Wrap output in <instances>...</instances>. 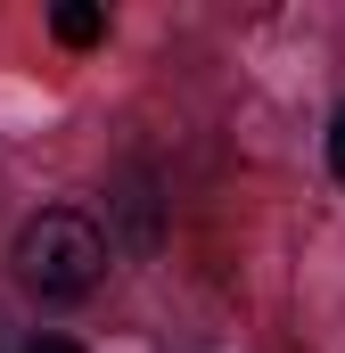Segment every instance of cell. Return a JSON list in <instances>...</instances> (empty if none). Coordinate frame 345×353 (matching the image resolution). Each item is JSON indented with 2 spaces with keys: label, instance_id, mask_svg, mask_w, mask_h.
Returning <instances> with one entry per match:
<instances>
[{
  "label": "cell",
  "instance_id": "cell-1",
  "mask_svg": "<svg viewBox=\"0 0 345 353\" xmlns=\"http://www.w3.org/2000/svg\"><path fill=\"white\" fill-rule=\"evenodd\" d=\"M8 271H17L33 296L75 304V296H90V288L107 279V239H99V222H90V214H75V205H50V214H33V222L17 230Z\"/></svg>",
  "mask_w": 345,
  "mask_h": 353
},
{
  "label": "cell",
  "instance_id": "cell-2",
  "mask_svg": "<svg viewBox=\"0 0 345 353\" xmlns=\"http://www.w3.org/2000/svg\"><path fill=\"white\" fill-rule=\"evenodd\" d=\"M50 33H58V41H66V50H90V41H99V33H107V17H99V8H90V0H66V8H58V17H50Z\"/></svg>",
  "mask_w": 345,
  "mask_h": 353
},
{
  "label": "cell",
  "instance_id": "cell-3",
  "mask_svg": "<svg viewBox=\"0 0 345 353\" xmlns=\"http://www.w3.org/2000/svg\"><path fill=\"white\" fill-rule=\"evenodd\" d=\"M329 173L345 181V107H337V123H329Z\"/></svg>",
  "mask_w": 345,
  "mask_h": 353
},
{
  "label": "cell",
  "instance_id": "cell-4",
  "mask_svg": "<svg viewBox=\"0 0 345 353\" xmlns=\"http://www.w3.org/2000/svg\"><path fill=\"white\" fill-rule=\"evenodd\" d=\"M25 353H75V345H66V337H33Z\"/></svg>",
  "mask_w": 345,
  "mask_h": 353
}]
</instances>
